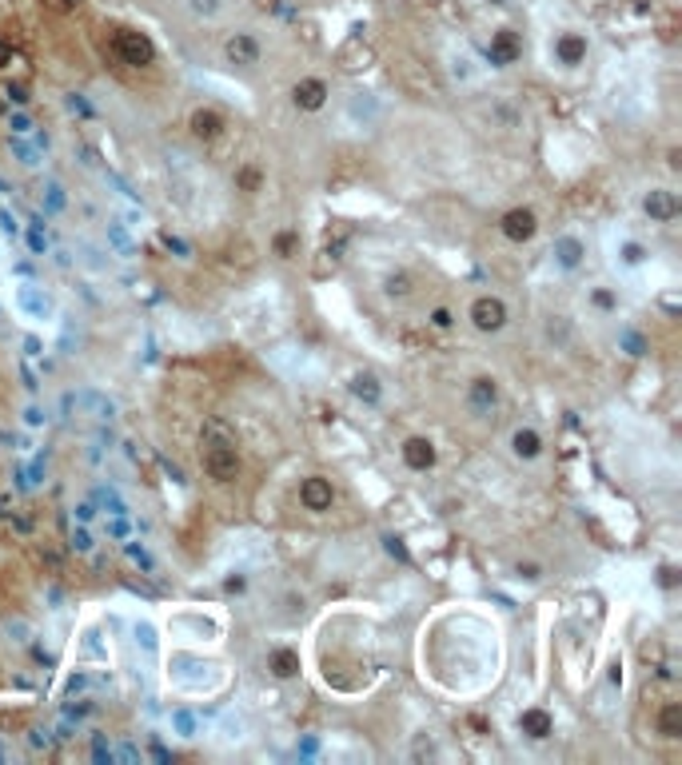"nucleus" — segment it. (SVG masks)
<instances>
[{
  "mask_svg": "<svg viewBox=\"0 0 682 765\" xmlns=\"http://www.w3.org/2000/svg\"><path fill=\"white\" fill-rule=\"evenodd\" d=\"M116 753H120V758H124V761H140V750H136V745H120Z\"/></svg>",
  "mask_w": 682,
  "mask_h": 765,
  "instance_id": "53",
  "label": "nucleus"
},
{
  "mask_svg": "<svg viewBox=\"0 0 682 765\" xmlns=\"http://www.w3.org/2000/svg\"><path fill=\"white\" fill-rule=\"evenodd\" d=\"M8 100H16V104H24V100H29V96H24V88H8Z\"/></svg>",
  "mask_w": 682,
  "mask_h": 765,
  "instance_id": "58",
  "label": "nucleus"
},
{
  "mask_svg": "<svg viewBox=\"0 0 682 765\" xmlns=\"http://www.w3.org/2000/svg\"><path fill=\"white\" fill-rule=\"evenodd\" d=\"M387 291H391V295H403V291H408V280H403V275H399V280H387Z\"/></svg>",
  "mask_w": 682,
  "mask_h": 765,
  "instance_id": "56",
  "label": "nucleus"
},
{
  "mask_svg": "<svg viewBox=\"0 0 682 765\" xmlns=\"http://www.w3.org/2000/svg\"><path fill=\"white\" fill-rule=\"evenodd\" d=\"M403 463H408L411 471H431V467H435V447H431V439H408L403 442Z\"/></svg>",
  "mask_w": 682,
  "mask_h": 765,
  "instance_id": "10",
  "label": "nucleus"
},
{
  "mask_svg": "<svg viewBox=\"0 0 682 765\" xmlns=\"http://www.w3.org/2000/svg\"><path fill=\"white\" fill-rule=\"evenodd\" d=\"M272 674L275 678H296L300 674V658L292 650H275L272 654Z\"/></svg>",
  "mask_w": 682,
  "mask_h": 765,
  "instance_id": "25",
  "label": "nucleus"
},
{
  "mask_svg": "<svg viewBox=\"0 0 682 765\" xmlns=\"http://www.w3.org/2000/svg\"><path fill=\"white\" fill-rule=\"evenodd\" d=\"M352 395L375 407V403H380V379H375V375H355V379H352Z\"/></svg>",
  "mask_w": 682,
  "mask_h": 765,
  "instance_id": "21",
  "label": "nucleus"
},
{
  "mask_svg": "<svg viewBox=\"0 0 682 765\" xmlns=\"http://www.w3.org/2000/svg\"><path fill=\"white\" fill-rule=\"evenodd\" d=\"M192 132L204 136V140L220 136V116L216 112H196V116H192Z\"/></svg>",
  "mask_w": 682,
  "mask_h": 765,
  "instance_id": "29",
  "label": "nucleus"
},
{
  "mask_svg": "<svg viewBox=\"0 0 682 765\" xmlns=\"http://www.w3.org/2000/svg\"><path fill=\"white\" fill-rule=\"evenodd\" d=\"M21 375H24V387H29V391H40V379L32 375V367H29V363L21 367Z\"/></svg>",
  "mask_w": 682,
  "mask_h": 765,
  "instance_id": "51",
  "label": "nucleus"
},
{
  "mask_svg": "<svg viewBox=\"0 0 682 765\" xmlns=\"http://www.w3.org/2000/svg\"><path fill=\"white\" fill-rule=\"evenodd\" d=\"M8 128H13V136H32L36 132L29 112H13V116H8Z\"/></svg>",
  "mask_w": 682,
  "mask_h": 765,
  "instance_id": "37",
  "label": "nucleus"
},
{
  "mask_svg": "<svg viewBox=\"0 0 682 765\" xmlns=\"http://www.w3.org/2000/svg\"><path fill=\"white\" fill-rule=\"evenodd\" d=\"M24 423H29V427H44V423H49V414H44V407H24Z\"/></svg>",
  "mask_w": 682,
  "mask_h": 765,
  "instance_id": "46",
  "label": "nucleus"
},
{
  "mask_svg": "<svg viewBox=\"0 0 682 765\" xmlns=\"http://www.w3.org/2000/svg\"><path fill=\"white\" fill-rule=\"evenodd\" d=\"M0 761H4V750H0Z\"/></svg>",
  "mask_w": 682,
  "mask_h": 765,
  "instance_id": "60",
  "label": "nucleus"
},
{
  "mask_svg": "<svg viewBox=\"0 0 682 765\" xmlns=\"http://www.w3.org/2000/svg\"><path fill=\"white\" fill-rule=\"evenodd\" d=\"M29 742H32V750H49V745H52V734H49V730H32Z\"/></svg>",
  "mask_w": 682,
  "mask_h": 765,
  "instance_id": "49",
  "label": "nucleus"
},
{
  "mask_svg": "<svg viewBox=\"0 0 682 765\" xmlns=\"http://www.w3.org/2000/svg\"><path fill=\"white\" fill-rule=\"evenodd\" d=\"M220 734H224V742H244V737H247L244 714H224V717H220Z\"/></svg>",
  "mask_w": 682,
  "mask_h": 765,
  "instance_id": "26",
  "label": "nucleus"
},
{
  "mask_svg": "<svg viewBox=\"0 0 682 765\" xmlns=\"http://www.w3.org/2000/svg\"><path fill=\"white\" fill-rule=\"evenodd\" d=\"M324 100H328V85H324V80H300V85H296V104L308 108V112L324 108Z\"/></svg>",
  "mask_w": 682,
  "mask_h": 765,
  "instance_id": "18",
  "label": "nucleus"
},
{
  "mask_svg": "<svg viewBox=\"0 0 682 765\" xmlns=\"http://www.w3.org/2000/svg\"><path fill=\"white\" fill-rule=\"evenodd\" d=\"M24 355H29V359H32V355H40V339H36V335L24 339Z\"/></svg>",
  "mask_w": 682,
  "mask_h": 765,
  "instance_id": "55",
  "label": "nucleus"
},
{
  "mask_svg": "<svg viewBox=\"0 0 682 765\" xmlns=\"http://www.w3.org/2000/svg\"><path fill=\"white\" fill-rule=\"evenodd\" d=\"M64 407L76 411V414H88V419H96V423H112L116 411H120L104 391H92V387H85V391H68L64 395Z\"/></svg>",
  "mask_w": 682,
  "mask_h": 765,
  "instance_id": "2",
  "label": "nucleus"
},
{
  "mask_svg": "<svg viewBox=\"0 0 682 765\" xmlns=\"http://www.w3.org/2000/svg\"><path fill=\"white\" fill-rule=\"evenodd\" d=\"M523 730H527L531 737H547L551 734V717L543 714V709H527V714H523Z\"/></svg>",
  "mask_w": 682,
  "mask_h": 765,
  "instance_id": "27",
  "label": "nucleus"
},
{
  "mask_svg": "<svg viewBox=\"0 0 682 765\" xmlns=\"http://www.w3.org/2000/svg\"><path fill=\"white\" fill-rule=\"evenodd\" d=\"M487 57H491L495 68H507L515 57H519V40H515V32H495L491 36V49H487Z\"/></svg>",
  "mask_w": 682,
  "mask_h": 765,
  "instance_id": "14",
  "label": "nucleus"
},
{
  "mask_svg": "<svg viewBox=\"0 0 682 765\" xmlns=\"http://www.w3.org/2000/svg\"><path fill=\"white\" fill-rule=\"evenodd\" d=\"M88 686V674H72L68 678V694H76V689H85Z\"/></svg>",
  "mask_w": 682,
  "mask_h": 765,
  "instance_id": "52",
  "label": "nucleus"
},
{
  "mask_svg": "<svg viewBox=\"0 0 682 765\" xmlns=\"http://www.w3.org/2000/svg\"><path fill=\"white\" fill-rule=\"evenodd\" d=\"M85 654H88V658H100V662H108V650L96 642V634H85Z\"/></svg>",
  "mask_w": 682,
  "mask_h": 765,
  "instance_id": "45",
  "label": "nucleus"
},
{
  "mask_svg": "<svg viewBox=\"0 0 682 765\" xmlns=\"http://www.w3.org/2000/svg\"><path fill=\"white\" fill-rule=\"evenodd\" d=\"M92 547H96V542H92V534L85 527H76L68 534V550H76V555H92Z\"/></svg>",
  "mask_w": 682,
  "mask_h": 765,
  "instance_id": "32",
  "label": "nucleus"
},
{
  "mask_svg": "<svg viewBox=\"0 0 682 765\" xmlns=\"http://www.w3.org/2000/svg\"><path fill=\"white\" fill-rule=\"evenodd\" d=\"M296 753H300V758H316V753H319V737H303Z\"/></svg>",
  "mask_w": 682,
  "mask_h": 765,
  "instance_id": "50",
  "label": "nucleus"
},
{
  "mask_svg": "<svg viewBox=\"0 0 682 765\" xmlns=\"http://www.w3.org/2000/svg\"><path fill=\"white\" fill-rule=\"evenodd\" d=\"M471 324L479 331H503L507 327V303L503 299H495V295H479V299L471 303Z\"/></svg>",
  "mask_w": 682,
  "mask_h": 765,
  "instance_id": "3",
  "label": "nucleus"
},
{
  "mask_svg": "<svg viewBox=\"0 0 682 765\" xmlns=\"http://www.w3.org/2000/svg\"><path fill=\"white\" fill-rule=\"evenodd\" d=\"M431 327L447 331V327H451V311H447V307H435V311H431Z\"/></svg>",
  "mask_w": 682,
  "mask_h": 765,
  "instance_id": "48",
  "label": "nucleus"
},
{
  "mask_svg": "<svg viewBox=\"0 0 682 765\" xmlns=\"http://www.w3.org/2000/svg\"><path fill=\"white\" fill-rule=\"evenodd\" d=\"M623 260L626 263H642V260H647V247H642V244H626L623 247Z\"/></svg>",
  "mask_w": 682,
  "mask_h": 765,
  "instance_id": "47",
  "label": "nucleus"
},
{
  "mask_svg": "<svg viewBox=\"0 0 682 765\" xmlns=\"http://www.w3.org/2000/svg\"><path fill=\"white\" fill-rule=\"evenodd\" d=\"M104 236H108V247H112L120 260H136V255H140V244L132 239V232H128L124 219H108V224H104Z\"/></svg>",
  "mask_w": 682,
  "mask_h": 765,
  "instance_id": "7",
  "label": "nucleus"
},
{
  "mask_svg": "<svg viewBox=\"0 0 682 765\" xmlns=\"http://www.w3.org/2000/svg\"><path fill=\"white\" fill-rule=\"evenodd\" d=\"M160 244L168 247L172 255H180V260H188V255H192V244H188V239H180V236H172V232H164V236H160Z\"/></svg>",
  "mask_w": 682,
  "mask_h": 765,
  "instance_id": "35",
  "label": "nucleus"
},
{
  "mask_svg": "<svg viewBox=\"0 0 682 765\" xmlns=\"http://www.w3.org/2000/svg\"><path fill=\"white\" fill-rule=\"evenodd\" d=\"M92 506H96V511H104V514H132L128 499L116 491V486H108V483H96V486H92Z\"/></svg>",
  "mask_w": 682,
  "mask_h": 765,
  "instance_id": "12",
  "label": "nucleus"
},
{
  "mask_svg": "<svg viewBox=\"0 0 682 765\" xmlns=\"http://www.w3.org/2000/svg\"><path fill=\"white\" fill-rule=\"evenodd\" d=\"M595 303H598V307L611 311V307H615V295H611V291H595Z\"/></svg>",
  "mask_w": 682,
  "mask_h": 765,
  "instance_id": "54",
  "label": "nucleus"
},
{
  "mask_svg": "<svg viewBox=\"0 0 682 765\" xmlns=\"http://www.w3.org/2000/svg\"><path fill=\"white\" fill-rule=\"evenodd\" d=\"M224 57L232 64H260V40L247 32H236L232 40L224 44Z\"/></svg>",
  "mask_w": 682,
  "mask_h": 765,
  "instance_id": "9",
  "label": "nucleus"
},
{
  "mask_svg": "<svg viewBox=\"0 0 682 765\" xmlns=\"http://www.w3.org/2000/svg\"><path fill=\"white\" fill-rule=\"evenodd\" d=\"M0 232H4L8 239H16V236H21V224H16V216H13V211H8V208H0Z\"/></svg>",
  "mask_w": 682,
  "mask_h": 765,
  "instance_id": "42",
  "label": "nucleus"
},
{
  "mask_svg": "<svg viewBox=\"0 0 682 765\" xmlns=\"http://www.w3.org/2000/svg\"><path fill=\"white\" fill-rule=\"evenodd\" d=\"M511 450H515V458H539L543 455V439H539V431H531V427H519L511 435Z\"/></svg>",
  "mask_w": 682,
  "mask_h": 765,
  "instance_id": "16",
  "label": "nucleus"
},
{
  "mask_svg": "<svg viewBox=\"0 0 682 765\" xmlns=\"http://www.w3.org/2000/svg\"><path fill=\"white\" fill-rule=\"evenodd\" d=\"M539 232V219H534V211L527 208H515L503 216V236L511 239V244H527V239Z\"/></svg>",
  "mask_w": 682,
  "mask_h": 765,
  "instance_id": "6",
  "label": "nucleus"
},
{
  "mask_svg": "<svg viewBox=\"0 0 682 765\" xmlns=\"http://www.w3.org/2000/svg\"><path fill=\"white\" fill-rule=\"evenodd\" d=\"M104 530H108V538H116V542H124V538H132V522H128V514H108V522H104Z\"/></svg>",
  "mask_w": 682,
  "mask_h": 765,
  "instance_id": "30",
  "label": "nucleus"
},
{
  "mask_svg": "<svg viewBox=\"0 0 682 765\" xmlns=\"http://www.w3.org/2000/svg\"><path fill=\"white\" fill-rule=\"evenodd\" d=\"M467 399H471L475 414H487L495 403H499V387H495V379H487V375H483V379L471 383V395H467Z\"/></svg>",
  "mask_w": 682,
  "mask_h": 765,
  "instance_id": "15",
  "label": "nucleus"
},
{
  "mask_svg": "<svg viewBox=\"0 0 682 765\" xmlns=\"http://www.w3.org/2000/svg\"><path fill=\"white\" fill-rule=\"evenodd\" d=\"M383 550H387L391 558H399V562H411L408 547H403V538H395V534H387V538H383Z\"/></svg>",
  "mask_w": 682,
  "mask_h": 765,
  "instance_id": "39",
  "label": "nucleus"
},
{
  "mask_svg": "<svg viewBox=\"0 0 682 765\" xmlns=\"http://www.w3.org/2000/svg\"><path fill=\"white\" fill-rule=\"evenodd\" d=\"M551 255H555V263H559V267L575 271V267L583 263L587 247H583V239H579V236H559V239H555V247H551Z\"/></svg>",
  "mask_w": 682,
  "mask_h": 765,
  "instance_id": "11",
  "label": "nucleus"
},
{
  "mask_svg": "<svg viewBox=\"0 0 682 765\" xmlns=\"http://www.w3.org/2000/svg\"><path fill=\"white\" fill-rule=\"evenodd\" d=\"M72 514H76L80 527H88V522L96 519V506H92V499H88V503H76V506H72Z\"/></svg>",
  "mask_w": 682,
  "mask_h": 765,
  "instance_id": "44",
  "label": "nucleus"
},
{
  "mask_svg": "<svg viewBox=\"0 0 682 765\" xmlns=\"http://www.w3.org/2000/svg\"><path fill=\"white\" fill-rule=\"evenodd\" d=\"M300 499L308 511H328L331 506V486L324 483V478H308V483L300 486Z\"/></svg>",
  "mask_w": 682,
  "mask_h": 765,
  "instance_id": "17",
  "label": "nucleus"
},
{
  "mask_svg": "<svg viewBox=\"0 0 682 765\" xmlns=\"http://www.w3.org/2000/svg\"><path fill=\"white\" fill-rule=\"evenodd\" d=\"M8 147H13V160L21 164V168H29V172H36L40 168V156H44V147L40 144H29L24 136H16V140H8Z\"/></svg>",
  "mask_w": 682,
  "mask_h": 765,
  "instance_id": "19",
  "label": "nucleus"
},
{
  "mask_svg": "<svg viewBox=\"0 0 682 765\" xmlns=\"http://www.w3.org/2000/svg\"><path fill=\"white\" fill-rule=\"evenodd\" d=\"M583 57H587V40L579 32H563L555 40V60L559 64H567V68H575V64H583Z\"/></svg>",
  "mask_w": 682,
  "mask_h": 765,
  "instance_id": "13",
  "label": "nucleus"
},
{
  "mask_svg": "<svg viewBox=\"0 0 682 765\" xmlns=\"http://www.w3.org/2000/svg\"><path fill=\"white\" fill-rule=\"evenodd\" d=\"M13 307L21 311L24 319H32V324H52V319H57V303H52V295L44 291L40 283H16Z\"/></svg>",
  "mask_w": 682,
  "mask_h": 765,
  "instance_id": "1",
  "label": "nucleus"
},
{
  "mask_svg": "<svg viewBox=\"0 0 682 765\" xmlns=\"http://www.w3.org/2000/svg\"><path fill=\"white\" fill-rule=\"evenodd\" d=\"M642 208H647V216L659 219V224H670V219L678 216V200H675V191H667V188H651Z\"/></svg>",
  "mask_w": 682,
  "mask_h": 765,
  "instance_id": "8",
  "label": "nucleus"
},
{
  "mask_svg": "<svg viewBox=\"0 0 682 765\" xmlns=\"http://www.w3.org/2000/svg\"><path fill=\"white\" fill-rule=\"evenodd\" d=\"M188 4H192V13H196V16H204V21H211V16H220L224 0H188Z\"/></svg>",
  "mask_w": 682,
  "mask_h": 765,
  "instance_id": "36",
  "label": "nucleus"
},
{
  "mask_svg": "<svg viewBox=\"0 0 682 765\" xmlns=\"http://www.w3.org/2000/svg\"><path fill=\"white\" fill-rule=\"evenodd\" d=\"M124 555L136 562V566L144 570V574H156V558L148 555V547L144 542H136V538H124Z\"/></svg>",
  "mask_w": 682,
  "mask_h": 765,
  "instance_id": "23",
  "label": "nucleus"
},
{
  "mask_svg": "<svg viewBox=\"0 0 682 765\" xmlns=\"http://www.w3.org/2000/svg\"><path fill=\"white\" fill-rule=\"evenodd\" d=\"M132 638H136V646L148 654V658H156V650H160V638H156V626H152V622H136V626H132Z\"/></svg>",
  "mask_w": 682,
  "mask_h": 765,
  "instance_id": "24",
  "label": "nucleus"
},
{
  "mask_svg": "<svg viewBox=\"0 0 682 765\" xmlns=\"http://www.w3.org/2000/svg\"><path fill=\"white\" fill-rule=\"evenodd\" d=\"M172 730L192 742V737H200V717L192 709H172Z\"/></svg>",
  "mask_w": 682,
  "mask_h": 765,
  "instance_id": "22",
  "label": "nucleus"
},
{
  "mask_svg": "<svg viewBox=\"0 0 682 765\" xmlns=\"http://www.w3.org/2000/svg\"><path fill=\"white\" fill-rule=\"evenodd\" d=\"M204 463H208V475L216 478V483H232V478L239 475V458H236V447H232V442L208 447Z\"/></svg>",
  "mask_w": 682,
  "mask_h": 765,
  "instance_id": "4",
  "label": "nucleus"
},
{
  "mask_svg": "<svg viewBox=\"0 0 682 765\" xmlns=\"http://www.w3.org/2000/svg\"><path fill=\"white\" fill-rule=\"evenodd\" d=\"M678 717H682V709L678 706H667V714H662V734H667V737L678 734Z\"/></svg>",
  "mask_w": 682,
  "mask_h": 765,
  "instance_id": "41",
  "label": "nucleus"
},
{
  "mask_svg": "<svg viewBox=\"0 0 682 765\" xmlns=\"http://www.w3.org/2000/svg\"><path fill=\"white\" fill-rule=\"evenodd\" d=\"M495 4H499V0H495Z\"/></svg>",
  "mask_w": 682,
  "mask_h": 765,
  "instance_id": "61",
  "label": "nucleus"
},
{
  "mask_svg": "<svg viewBox=\"0 0 682 765\" xmlns=\"http://www.w3.org/2000/svg\"><path fill=\"white\" fill-rule=\"evenodd\" d=\"M24 478H29V486H40L44 478H49V463H44V455H36L29 467H24Z\"/></svg>",
  "mask_w": 682,
  "mask_h": 765,
  "instance_id": "34",
  "label": "nucleus"
},
{
  "mask_svg": "<svg viewBox=\"0 0 682 765\" xmlns=\"http://www.w3.org/2000/svg\"><path fill=\"white\" fill-rule=\"evenodd\" d=\"M619 347H623L626 355H634V359L647 355V339H642L634 327H623V331H619Z\"/></svg>",
  "mask_w": 682,
  "mask_h": 765,
  "instance_id": "28",
  "label": "nucleus"
},
{
  "mask_svg": "<svg viewBox=\"0 0 682 765\" xmlns=\"http://www.w3.org/2000/svg\"><path fill=\"white\" fill-rule=\"evenodd\" d=\"M0 191H8V183H4V180H0Z\"/></svg>",
  "mask_w": 682,
  "mask_h": 765,
  "instance_id": "59",
  "label": "nucleus"
},
{
  "mask_svg": "<svg viewBox=\"0 0 682 765\" xmlns=\"http://www.w3.org/2000/svg\"><path fill=\"white\" fill-rule=\"evenodd\" d=\"M116 52L128 64H136V68H140V64H152V57H156V49H152L148 36H140V32H132V29L116 32Z\"/></svg>",
  "mask_w": 682,
  "mask_h": 765,
  "instance_id": "5",
  "label": "nucleus"
},
{
  "mask_svg": "<svg viewBox=\"0 0 682 765\" xmlns=\"http://www.w3.org/2000/svg\"><path fill=\"white\" fill-rule=\"evenodd\" d=\"M40 204H44V216H60V211L68 208V196H64V183H57V180H44V196H40Z\"/></svg>",
  "mask_w": 682,
  "mask_h": 765,
  "instance_id": "20",
  "label": "nucleus"
},
{
  "mask_svg": "<svg viewBox=\"0 0 682 765\" xmlns=\"http://www.w3.org/2000/svg\"><path fill=\"white\" fill-rule=\"evenodd\" d=\"M104 180H108V183H112V188H116V191H120V196H124V200H128V204H140V191H136V188H132V183H128L124 176H120V172H112V168H104Z\"/></svg>",
  "mask_w": 682,
  "mask_h": 765,
  "instance_id": "31",
  "label": "nucleus"
},
{
  "mask_svg": "<svg viewBox=\"0 0 682 765\" xmlns=\"http://www.w3.org/2000/svg\"><path fill=\"white\" fill-rule=\"evenodd\" d=\"M92 758H96L100 765H112V761H116V750L104 742V734H96V737H92Z\"/></svg>",
  "mask_w": 682,
  "mask_h": 765,
  "instance_id": "33",
  "label": "nucleus"
},
{
  "mask_svg": "<svg viewBox=\"0 0 682 765\" xmlns=\"http://www.w3.org/2000/svg\"><path fill=\"white\" fill-rule=\"evenodd\" d=\"M24 239H29V252H32V255H44V252H49V239H44V227H29V236H24Z\"/></svg>",
  "mask_w": 682,
  "mask_h": 765,
  "instance_id": "40",
  "label": "nucleus"
},
{
  "mask_svg": "<svg viewBox=\"0 0 682 765\" xmlns=\"http://www.w3.org/2000/svg\"><path fill=\"white\" fill-rule=\"evenodd\" d=\"M68 112H76V116H96V108H92L88 100L80 96V92H72V96H68Z\"/></svg>",
  "mask_w": 682,
  "mask_h": 765,
  "instance_id": "43",
  "label": "nucleus"
},
{
  "mask_svg": "<svg viewBox=\"0 0 682 765\" xmlns=\"http://www.w3.org/2000/svg\"><path fill=\"white\" fill-rule=\"evenodd\" d=\"M152 758H156V761H164V765H168V761H172V753H168V750H164V745H152Z\"/></svg>",
  "mask_w": 682,
  "mask_h": 765,
  "instance_id": "57",
  "label": "nucleus"
},
{
  "mask_svg": "<svg viewBox=\"0 0 682 765\" xmlns=\"http://www.w3.org/2000/svg\"><path fill=\"white\" fill-rule=\"evenodd\" d=\"M451 76H455V80H471V76H475L471 60H467L463 52H459V57H451Z\"/></svg>",
  "mask_w": 682,
  "mask_h": 765,
  "instance_id": "38",
  "label": "nucleus"
}]
</instances>
